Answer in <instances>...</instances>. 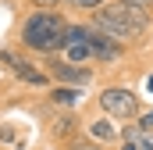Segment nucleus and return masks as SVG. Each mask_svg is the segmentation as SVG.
<instances>
[{
  "instance_id": "4468645a",
  "label": "nucleus",
  "mask_w": 153,
  "mask_h": 150,
  "mask_svg": "<svg viewBox=\"0 0 153 150\" xmlns=\"http://www.w3.org/2000/svg\"><path fill=\"white\" fill-rule=\"evenodd\" d=\"M132 122H135V125H139L143 132H153V107H150V104H143V111L135 114Z\"/></svg>"
},
{
  "instance_id": "ddd939ff",
  "label": "nucleus",
  "mask_w": 153,
  "mask_h": 150,
  "mask_svg": "<svg viewBox=\"0 0 153 150\" xmlns=\"http://www.w3.org/2000/svg\"><path fill=\"white\" fill-rule=\"evenodd\" d=\"M29 11H61L64 7V0H22Z\"/></svg>"
},
{
  "instance_id": "a211bd4d",
  "label": "nucleus",
  "mask_w": 153,
  "mask_h": 150,
  "mask_svg": "<svg viewBox=\"0 0 153 150\" xmlns=\"http://www.w3.org/2000/svg\"><path fill=\"white\" fill-rule=\"evenodd\" d=\"M121 4H139V7H150L153 11V0H121Z\"/></svg>"
},
{
  "instance_id": "423d86ee",
  "label": "nucleus",
  "mask_w": 153,
  "mask_h": 150,
  "mask_svg": "<svg viewBox=\"0 0 153 150\" xmlns=\"http://www.w3.org/2000/svg\"><path fill=\"white\" fill-rule=\"evenodd\" d=\"M89 46H93V64H121L125 57H128V43H121V39H111L103 36L100 29H93V36H89Z\"/></svg>"
},
{
  "instance_id": "dca6fc26",
  "label": "nucleus",
  "mask_w": 153,
  "mask_h": 150,
  "mask_svg": "<svg viewBox=\"0 0 153 150\" xmlns=\"http://www.w3.org/2000/svg\"><path fill=\"white\" fill-rule=\"evenodd\" d=\"M114 150H143V147H139V140H117Z\"/></svg>"
},
{
  "instance_id": "7ed1b4c3",
  "label": "nucleus",
  "mask_w": 153,
  "mask_h": 150,
  "mask_svg": "<svg viewBox=\"0 0 153 150\" xmlns=\"http://www.w3.org/2000/svg\"><path fill=\"white\" fill-rule=\"evenodd\" d=\"M0 68L11 75L14 82L32 86V89H50V86H53L50 75H46V68H43V61L29 57V54L18 50V46H0Z\"/></svg>"
},
{
  "instance_id": "2eb2a0df",
  "label": "nucleus",
  "mask_w": 153,
  "mask_h": 150,
  "mask_svg": "<svg viewBox=\"0 0 153 150\" xmlns=\"http://www.w3.org/2000/svg\"><path fill=\"white\" fill-rule=\"evenodd\" d=\"M139 136H143V129L135 122H121V140H139Z\"/></svg>"
},
{
  "instance_id": "f03ea898",
  "label": "nucleus",
  "mask_w": 153,
  "mask_h": 150,
  "mask_svg": "<svg viewBox=\"0 0 153 150\" xmlns=\"http://www.w3.org/2000/svg\"><path fill=\"white\" fill-rule=\"evenodd\" d=\"M85 22L93 25V29H100L103 36L111 39H121V43H128V46H139L146 32L128 18V11H125V4L121 0H111V4H103V7H96V11H89L85 14Z\"/></svg>"
},
{
  "instance_id": "f8f14e48",
  "label": "nucleus",
  "mask_w": 153,
  "mask_h": 150,
  "mask_svg": "<svg viewBox=\"0 0 153 150\" xmlns=\"http://www.w3.org/2000/svg\"><path fill=\"white\" fill-rule=\"evenodd\" d=\"M103 4H111V0H64V11H96V7H103Z\"/></svg>"
},
{
  "instance_id": "1a4fd4ad",
  "label": "nucleus",
  "mask_w": 153,
  "mask_h": 150,
  "mask_svg": "<svg viewBox=\"0 0 153 150\" xmlns=\"http://www.w3.org/2000/svg\"><path fill=\"white\" fill-rule=\"evenodd\" d=\"M82 97H85L82 86H61V82H53L46 89V104L50 107H64V111H75L78 104H82Z\"/></svg>"
},
{
  "instance_id": "9b49d317",
  "label": "nucleus",
  "mask_w": 153,
  "mask_h": 150,
  "mask_svg": "<svg viewBox=\"0 0 153 150\" xmlns=\"http://www.w3.org/2000/svg\"><path fill=\"white\" fill-rule=\"evenodd\" d=\"M61 150H111V147H103V143H96L93 136H85V132H78L75 140H68Z\"/></svg>"
},
{
  "instance_id": "39448f33",
  "label": "nucleus",
  "mask_w": 153,
  "mask_h": 150,
  "mask_svg": "<svg viewBox=\"0 0 153 150\" xmlns=\"http://www.w3.org/2000/svg\"><path fill=\"white\" fill-rule=\"evenodd\" d=\"M43 68L50 75V82H61V86H82V89H89L96 82V68L93 64H75V61H68L61 54L43 57Z\"/></svg>"
},
{
  "instance_id": "6ab92c4d",
  "label": "nucleus",
  "mask_w": 153,
  "mask_h": 150,
  "mask_svg": "<svg viewBox=\"0 0 153 150\" xmlns=\"http://www.w3.org/2000/svg\"><path fill=\"white\" fill-rule=\"evenodd\" d=\"M146 93H153V75H150V79H146Z\"/></svg>"
},
{
  "instance_id": "20e7f679",
  "label": "nucleus",
  "mask_w": 153,
  "mask_h": 150,
  "mask_svg": "<svg viewBox=\"0 0 153 150\" xmlns=\"http://www.w3.org/2000/svg\"><path fill=\"white\" fill-rule=\"evenodd\" d=\"M96 111L111 114L114 122H132L135 114L143 111V97L132 86H103L96 93Z\"/></svg>"
},
{
  "instance_id": "9d476101",
  "label": "nucleus",
  "mask_w": 153,
  "mask_h": 150,
  "mask_svg": "<svg viewBox=\"0 0 153 150\" xmlns=\"http://www.w3.org/2000/svg\"><path fill=\"white\" fill-rule=\"evenodd\" d=\"M61 57H68V61H75V64H93V46H89V39H82V43H64Z\"/></svg>"
},
{
  "instance_id": "f257e3e1",
  "label": "nucleus",
  "mask_w": 153,
  "mask_h": 150,
  "mask_svg": "<svg viewBox=\"0 0 153 150\" xmlns=\"http://www.w3.org/2000/svg\"><path fill=\"white\" fill-rule=\"evenodd\" d=\"M64 29H68L64 11H29L14 29V46L36 61L53 57L64 50Z\"/></svg>"
},
{
  "instance_id": "0eeeda50",
  "label": "nucleus",
  "mask_w": 153,
  "mask_h": 150,
  "mask_svg": "<svg viewBox=\"0 0 153 150\" xmlns=\"http://www.w3.org/2000/svg\"><path fill=\"white\" fill-rule=\"evenodd\" d=\"M78 132H82L78 114H75V111H64V107H53V114L46 118V136H50L57 147H64L68 140H75Z\"/></svg>"
},
{
  "instance_id": "f3484780",
  "label": "nucleus",
  "mask_w": 153,
  "mask_h": 150,
  "mask_svg": "<svg viewBox=\"0 0 153 150\" xmlns=\"http://www.w3.org/2000/svg\"><path fill=\"white\" fill-rule=\"evenodd\" d=\"M139 147H143V150H153V132H143V136H139Z\"/></svg>"
},
{
  "instance_id": "6e6552de",
  "label": "nucleus",
  "mask_w": 153,
  "mask_h": 150,
  "mask_svg": "<svg viewBox=\"0 0 153 150\" xmlns=\"http://www.w3.org/2000/svg\"><path fill=\"white\" fill-rule=\"evenodd\" d=\"M82 132L85 136H93L96 143H103V147H114L117 140H121V122H114L111 114H103V111H96L93 118H85L82 122Z\"/></svg>"
}]
</instances>
